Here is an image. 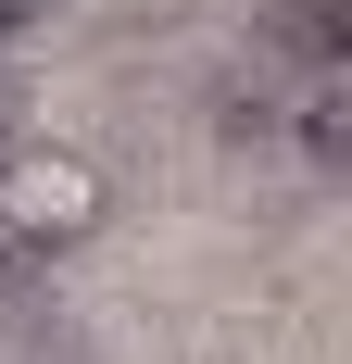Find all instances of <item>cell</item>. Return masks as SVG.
Masks as SVG:
<instances>
[{
	"mask_svg": "<svg viewBox=\"0 0 352 364\" xmlns=\"http://www.w3.org/2000/svg\"><path fill=\"white\" fill-rule=\"evenodd\" d=\"M101 214H113V176L88 164V151H63V139H0V239L76 252Z\"/></svg>",
	"mask_w": 352,
	"mask_h": 364,
	"instance_id": "obj_1",
	"label": "cell"
},
{
	"mask_svg": "<svg viewBox=\"0 0 352 364\" xmlns=\"http://www.w3.org/2000/svg\"><path fill=\"white\" fill-rule=\"evenodd\" d=\"M289 113H302V151H315V164H340V63L302 75V101H289Z\"/></svg>",
	"mask_w": 352,
	"mask_h": 364,
	"instance_id": "obj_2",
	"label": "cell"
},
{
	"mask_svg": "<svg viewBox=\"0 0 352 364\" xmlns=\"http://www.w3.org/2000/svg\"><path fill=\"white\" fill-rule=\"evenodd\" d=\"M38 13H51V0H0V38H26V26H38Z\"/></svg>",
	"mask_w": 352,
	"mask_h": 364,
	"instance_id": "obj_3",
	"label": "cell"
}]
</instances>
